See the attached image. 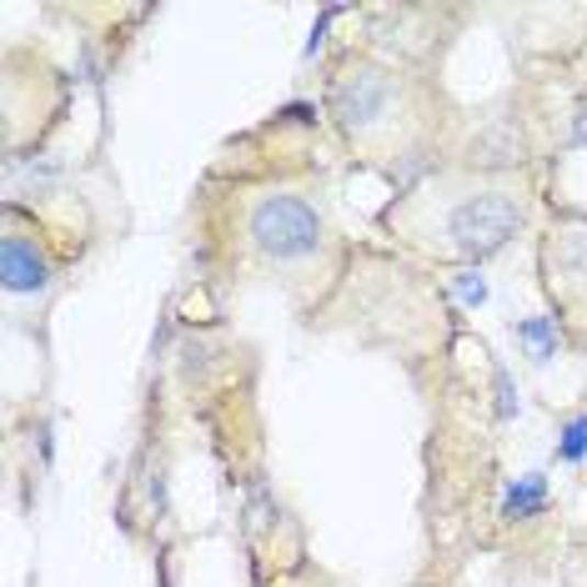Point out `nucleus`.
<instances>
[{"mask_svg": "<svg viewBox=\"0 0 587 587\" xmlns=\"http://www.w3.org/2000/svg\"><path fill=\"white\" fill-rule=\"evenodd\" d=\"M0 261H5V296H36L50 286V261L46 251L31 241L25 232H5V251H0Z\"/></svg>", "mask_w": 587, "mask_h": 587, "instance_id": "obj_5", "label": "nucleus"}, {"mask_svg": "<svg viewBox=\"0 0 587 587\" xmlns=\"http://www.w3.org/2000/svg\"><path fill=\"white\" fill-rule=\"evenodd\" d=\"M517 407H522V402H517L512 376H507V366H497V411H503V417H517Z\"/></svg>", "mask_w": 587, "mask_h": 587, "instance_id": "obj_12", "label": "nucleus"}, {"mask_svg": "<svg viewBox=\"0 0 587 587\" xmlns=\"http://www.w3.org/2000/svg\"><path fill=\"white\" fill-rule=\"evenodd\" d=\"M337 15H341V5H321L317 25H312V36H306V50H302V56H306V60H312V56H317V50H321V46H327V25H331V21H337Z\"/></svg>", "mask_w": 587, "mask_h": 587, "instance_id": "obj_11", "label": "nucleus"}, {"mask_svg": "<svg viewBox=\"0 0 587 587\" xmlns=\"http://www.w3.org/2000/svg\"><path fill=\"white\" fill-rule=\"evenodd\" d=\"M247 247L271 271H302L327 247V222L296 191H267L247 206Z\"/></svg>", "mask_w": 587, "mask_h": 587, "instance_id": "obj_3", "label": "nucleus"}, {"mask_svg": "<svg viewBox=\"0 0 587 587\" xmlns=\"http://www.w3.org/2000/svg\"><path fill=\"white\" fill-rule=\"evenodd\" d=\"M557 462H567V467H583L587 462V411H573L563 422V432H557Z\"/></svg>", "mask_w": 587, "mask_h": 587, "instance_id": "obj_9", "label": "nucleus"}, {"mask_svg": "<svg viewBox=\"0 0 587 587\" xmlns=\"http://www.w3.org/2000/svg\"><path fill=\"white\" fill-rule=\"evenodd\" d=\"M542 507H548V477H542V472H522V477L507 482V493H503L507 522H528V517H538Z\"/></svg>", "mask_w": 587, "mask_h": 587, "instance_id": "obj_6", "label": "nucleus"}, {"mask_svg": "<svg viewBox=\"0 0 587 587\" xmlns=\"http://www.w3.org/2000/svg\"><path fill=\"white\" fill-rule=\"evenodd\" d=\"M512 337L528 347L532 362H548V357L557 352L563 331H557V317H517V321H512Z\"/></svg>", "mask_w": 587, "mask_h": 587, "instance_id": "obj_7", "label": "nucleus"}, {"mask_svg": "<svg viewBox=\"0 0 587 587\" xmlns=\"http://www.w3.org/2000/svg\"><path fill=\"white\" fill-rule=\"evenodd\" d=\"M447 292L458 296L462 306H482V302H487V276H482L477 267H462V271H452V276H447Z\"/></svg>", "mask_w": 587, "mask_h": 587, "instance_id": "obj_10", "label": "nucleus"}, {"mask_svg": "<svg viewBox=\"0 0 587 587\" xmlns=\"http://www.w3.org/2000/svg\"><path fill=\"white\" fill-rule=\"evenodd\" d=\"M462 161L472 171H507V166L522 161V131H517V116H487L482 126H472L467 146H462Z\"/></svg>", "mask_w": 587, "mask_h": 587, "instance_id": "obj_4", "label": "nucleus"}, {"mask_svg": "<svg viewBox=\"0 0 587 587\" xmlns=\"http://www.w3.org/2000/svg\"><path fill=\"white\" fill-rule=\"evenodd\" d=\"M552 267L567 286H587V232H567L557 247H552ZM552 276V282H557Z\"/></svg>", "mask_w": 587, "mask_h": 587, "instance_id": "obj_8", "label": "nucleus"}, {"mask_svg": "<svg viewBox=\"0 0 587 587\" xmlns=\"http://www.w3.org/2000/svg\"><path fill=\"white\" fill-rule=\"evenodd\" d=\"M411 232L427 251L452 261H487L528 226V196L507 181H447L411 201Z\"/></svg>", "mask_w": 587, "mask_h": 587, "instance_id": "obj_1", "label": "nucleus"}, {"mask_svg": "<svg viewBox=\"0 0 587 587\" xmlns=\"http://www.w3.org/2000/svg\"><path fill=\"white\" fill-rule=\"evenodd\" d=\"M327 111L347 146L376 151L397 142V156L407 151V76L376 60H341V71L327 86Z\"/></svg>", "mask_w": 587, "mask_h": 587, "instance_id": "obj_2", "label": "nucleus"}, {"mask_svg": "<svg viewBox=\"0 0 587 587\" xmlns=\"http://www.w3.org/2000/svg\"><path fill=\"white\" fill-rule=\"evenodd\" d=\"M567 146H573V151H583L587 146V106L573 116V136H567Z\"/></svg>", "mask_w": 587, "mask_h": 587, "instance_id": "obj_13", "label": "nucleus"}]
</instances>
